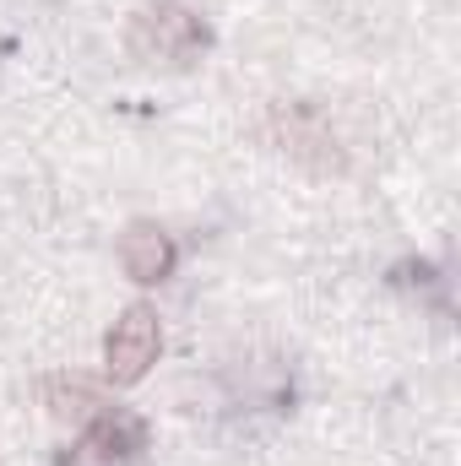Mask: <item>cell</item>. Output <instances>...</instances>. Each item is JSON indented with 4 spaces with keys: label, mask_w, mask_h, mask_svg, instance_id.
<instances>
[{
    "label": "cell",
    "mask_w": 461,
    "mask_h": 466,
    "mask_svg": "<svg viewBox=\"0 0 461 466\" xmlns=\"http://www.w3.org/2000/svg\"><path fill=\"white\" fill-rule=\"evenodd\" d=\"M212 33L207 22L179 5V0H158V5H141L125 27V49L141 60V66H169V71H185L207 55Z\"/></svg>",
    "instance_id": "1"
},
{
    "label": "cell",
    "mask_w": 461,
    "mask_h": 466,
    "mask_svg": "<svg viewBox=\"0 0 461 466\" xmlns=\"http://www.w3.org/2000/svg\"><path fill=\"white\" fill-rule=\"evenodd\" d=\"M261 130L299 168H310L321 179L347 174V147H343V136H337V125L326 119V109H315V104H271Z\"/></svg>",
    "instance_id": "2"
},
{
    "label": "cell",
    "mask_w": 461,
    "mask_h": 466,
    "mask_svg": "<svg viewBox=\"0 0 461 466\" xmlns=\"http://www.w3.org/2000/svg\"><path fill=\"white\" fill-rule=\"evenodd\" d=\"M141 451H147V423L130 407H109L77 434L66 466H136Z\"/></svg>",
    "instance_id": "3"
},
{
    "label": "cell",
    "mask_w": 461,
    "mask_h": 466,
    "mask_svg": "<svg viewBox=\"0 0 461 466\" xmlns=\"http://www.w3.org/2000/svg\"><path fill=\"white\" fill-rule=\"evenodd\" d=\"M158 342H163V331H158V309H152V304H130V309L115 320L109 342H104L109 380H115V385H136V380L152 369Z\"/></svg>",
    "instance_id": "4"
},
{
    "label": "cell",
    "mask_w": 461,
    "mask_h": 466,
    "mask_svg": "<svg viewBox=\"0 0 461 466\" xmlns=\"http://www.w3.org/2000/svg\"><path fill=\"white\" fill-rule=\"evenodd\" d=\"M174 260H179V249H174V238L158 228V223L141 218V223H130V228L119 233V266H125L130 282L152 288V282H163L174 271Z\"/></svg>",
    "instance_id": "5"
},
{
    "label": "cell",
    "mask_w": 461,
    "mask_h": 466,
    "mask_svg": "<svg viewBox=\"0 0 461 466\" xmlns=\"http://www.w3.org/2000/svg\"><path fill=\"white\" fill-rule=\"evenodd\" d=\"M44 407H49V418H60V423H93L98 412L115 407V396H109L98 380H87V374H49V380H44Z\"/></svg>",
    "instance_id": "6"
}]
</instances>
